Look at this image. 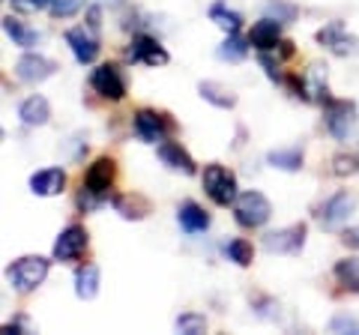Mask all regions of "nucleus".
<instances>
[{
	"label": "nucleus",
	"mask_w": 359,
	"mask_h": 335,
	"mask_svg": "<svg viewBox=\"0 0 359 335\" xmlns=\"http://www.w3.org/2000/svg\"><path fill=\"white\" fill-rule=\"evenodd\" d=\"M335 278H339V285L347 287L351 294H359V258H344L335 264Z\"/></svg>",
	"instance_id": "obj_27"
},
{
	"label": "nucleus",
	"mask_w": 359,
	"mask_h": 335,
	"mask_svg": "<svg viewBox=\"0 0 359 335\" xmlns=\"http://www.w3.org/2000/svg\"><path fill=\"white\" fill-rule=\"evenodd\" d=\"M177 221L186 233H204L210 228V216L204 213V207L195 204V200H183V204H180Z\"/></svg>",
	"instance_id": "obj_19"
},
{
	"label": "nucleus",
	"mask_w": 359,
	"mask_h": 335,
	"mask_svg": "<svg viewBox=\"0 0 359 335\" xmlns=\"http://www.w3.org/2000/svg\"><path fill=\"white\" fill-rule=\"evenodd\" d=\"M126 60L141 63V66H165L168 60H171V54L165 51V46L159 39L147 36V33H138V36L132 39L129 51H126Z\"/></svg>",
	"instance_id": "obj_6"
},
{
	"label": "nucleus",
	"mask_w": 359,
	"mask_h": 335,
	"mask_svg": "<svg viewBox=\"0 0 359 335\" xmlns=\"http://www.w3.org/2000/svg\"><path fill=\"white\" fill-rule=\"evenodd\" d=\"M66 189V171L63 168H42L30 177V192L39 198H54Z\"/></svg>",
	"instance_id": "obj_13"
},
{
	"label": "nucleus",
	"mask_w": 359,
	"mask_h": 335,
	"mask_svg": "<svg viewBox=\"0 0 359 335\" xmlns=\"http://www.w3.org/2000/svg\"><path fill=\"white\" fill-rule=\"evenodd\" d=\"M90 87H93L102 99H111V102H120V99L126 96V78H123V72L111 63L96 66L93 75H90Z\"/></svg>",
	"instance_id": "obj_5"
},
{
	"label": "nucleus",
	"mask_w": 359,
	"mask_h": 335,
	"mask_svg": "<svg viewBox=\"0 0 359 335\" xmlns=\"http://www.w3.org/2000/svg\"><path fill=\"white\" fill-rule=\"evenodd\" d=\"M359 171V156L353 153H339L332 159V174L335 177H353Z\"/></svg>",
	"instance_id": "obj_31"
},
{
	"label": "nucleus",
	"mask_w": 359,
	"mask_h": 335,
	"mask_svg": "<svg viewBox=\"0 0 359 335\" xmlns=\"http://www.w3.org/2000/svg\"><path fill=\"white\" fill-rule=\"evenodd\" d=\"M81 9V0H51V15L54 18H69Z\"/></svg>",
	"instance_id": "obj_32"
},
{
	"label": "nucleus",
	"mask_w": 359,
	"mask_h": 335,
	"mask_svg": "<svg viewBox=\"0 0 359 335\" xmlns=\"http://www.w3.org/2000/svg\"><path fill=\"white\" fill-rule=\"evenodd\" d=\"M18 120L25 123V126H30V129L45 126V123L51 120V105H48V99L39 96V93L27 96L25 102L18 105Z\"/></svg>",
	"instance_id": "obj_16"
},
{
	"label": "nucleus",
	"mask_w": 359,
	"mask_h": 335,
	"mask_svg": "<svg viewBox=\"0 0 359 335\" xmlns=\"http://www.w3.org/2000/svg\"><path fill=\"white\" fill-rule=\"evenodd\" d=\"M114 210L123 219H144L150 213V204L141 195H120L114 198Z\"/></svg>",
	"instance_id": "obj_25"
},
{
	"label": "nucleus",
	"mask_w": 359,
	"mask_h": 335,
	"mask_svg": "<svg viewBox=\"0 0 359 335\" xmlns=\"http://www.w3.org/2000/svg\"><path fill=\"white\" fill-rule=\"evenodd\" d=\"M201 183H204V192L216 207H233V200H237V177H233V171H228L224 165H207Z\"/></svg>",
	"instance_id": "obj_2"
},
{
	"label": "nucleus",
	"mask_w": 359,
	"mask_h": 335,
	"mask_svg": "<svg viewBox=\"0 0 359 335\" xmlns=\"http://www.w3.org/2000/svg\"><path fill=\"white\" fill-rule=\"evenodd\" d=\"M4 30H6V36L13 39V46H18V48H30V46H36V39H39V33L33 27H27L25 21L15 18V15L4 18Z\"/></svg>",
	"instance_id": "obj_23"
},
{
	"label": "nucleus",
	"mask_w": 359,
	"mask_h": 335,
	"mask_svg": "<svg viewBox=\"0 0 359 335\" xmlns=\"http://www.w3.org/2000/svg\"><path fill=\"white\" fill-rule=\"evenodd\" d=\"M210 21L212 25H219L224 33H240V27H243V15L233 13V9H228L224 4H212L210 6Z\"/></svg>",
	"instance_id": "obj_26"
},
{
	"label": "nucleus",
	"mask_w": 359,
	"mask_h": 335,
	"mask_svg": "<svg viewBox=\"0 0 359 335\" xmlns=\"http://www.w3.org/2000/svg\"><path fill=\"white\" fill-rule=\"evenodd\" d=\"M356 123V108L353 102H344V99H330L327 102V129L335 141H347V135L353 132Z\"/></svg>",
	"instance_id": "obj_7"
},
{
	"label": "nucleus",
	"mask_w": 359,
	"mask_h": 335,
	"mask_svg": "<svg viewBox=\"0 0 359 335\" xmlns=\"http://www.w3.org/2000/svg\"><path fill=\"white\" fill-rule=\"evenodd\" d=\"M318 42L320 46H327L330 51H335L339 57H347V54H356L359 46L353 36H344V27L339 25V21H332V25H327L320 33H318Z\"/></svg>",
	"instance_id": "obj_17"
},
{
	"label": "nucleus",
	"mask_w": 359,
	"mask_h": 335,
	"mask_svg": "<svg viewBox=\"0 0 359 335\" xmlns=\"http://www.w3.org/2000/svg\"><path fill=\"white\" fill-rule=\"evenodd\" d=\"M54 72H57V63L42 57V54H25V57H18V63H15V75L27 84H39L45 78H51Z\"/></svg>",
	"instance_id": "obj_12"
},
{
	"label": "nucleus",
	"mask_w": 359,
	"mask_h": 335,
	"mask_svg": "<svg viewBox=\"0 0 359 335\" xmlns=\"http://www.w3.org/2000/svg\"><path fill=\"white\" fill-rule=\"evenodd\" d=\"M87 249V231L81 225H69L60 231L54 242V261H78Z\"/></svg>",
	"instance_id": "obj_11"
},
{
	"label": "nucleus",
	"mask_w": 359,
	"mask_h": 335,
	"mask_svg": "<svg viewBox=\"0 0 359 335\" xmlns=\"http://www.w3.org/2000/svg\"><path fill=\"white\" fill-rule=\"evenodd\" d=\"M353 210H356V198L347 195V192H339L318 210V219L323 221V228H339V225H347V219L353 216Z\"/></svg>",
	"instance_id": "obj_10"
},
{
	"label": "nucleus",
	"mask_w": 359,
	"mask_h": 335,
	"mask_svg": "<svg viewBox=\"0 0 359 335\" xmlns=\"http://www.w3.org/2000/svg\"><path fill=\"white\" fill-rule=\"evenodd\" d=\"M66 46L72 48V54H75L78 63H93V60L99 57V39L90 36L84 27L66 30Z\"/></svg>",
	"instance_id": "obj_15"
},
{
	"label": "nucleus",
	"mask_w": 359,
	"mask_h": 335,
	"mask_svg": "<svg viewBox=\"0 0 359 335\" xmlns=\"http://www.w3.org/2000/svg\"><path fill=\"white\" fill-rule=\"evenodd\" d=\"M302 87H306V99L314 102H330V87H327V66L311 63L306 75H302Z\"/></svg>",
	"instance_id": "obj_18"
},
{
	"label": "nucleus",
	"mask_w": 359,
	"mask_h": 335,
	"mask_svg": "<svg viewBox=\"0 0 359 335\" xmlns=\"http://www.w3.org/2000/svg\"><path fill=\"white\" fill-rule=\"evenodd\" d=\"M114 171H117V168H114V159H108V156L96 159L93 165L87 168V174H84V192L105 200L111 183H114Z\"/></svg>",
	"instance_id": "obj_9"
},
{
	"label": "nucleus",
	"mask_w": 359,
	"mask_h": 335,
	"mask_svg": "<svg viewBox=\"0 0 359 335\" xmlns=\"http://www.w3.org/2000/svg\"><path fill=\"white\" fill-rule=\"evenodd\" d=\"M99 18H102V9L93 6V9L87 13V27H90V30H99Z\"/></svg>",
	"instance_id": "obj_36"
},
{
	"label": "nucleus",
	"mask_w": 359,
	"mask_h": 335,
	"mask_svg": "<svg viewBox=\"0 0 359 335\" xmlns=\"http://www.w3.org/2000/svg\"><path fill=\"white\" fill-rule=\"evenodd\" d=\"M282 21L278 18H261L252 25V33H249V42L257 48V51H269L276 46H282Z\"/></svg>",
	"instance_id": "obj_14"
},
{
	"label": "nucleus",
	"mask_w": 359,
	"mask_h": 335,
	"mask_svg": "<svg viewBox=\"0 0 359 335\" xmlns=\"http://www.w3.org/2000/svg\"><path fill=\"white\" fill-rule=\"evenodd\" d=\"M306 233L309 228L302 225H290V228H278V231H269L264 237V249L269 254H287V258H297L306 245Z\"/></svg>",
	"instance_id": "obj_4"
},
{
	"label": "nucleus",
	"mask_w": 359,
	"mask_h": 335,
	"mask_svg": "<svg viewBox=\"0 0 359 335\" xmlns=\"http://www.w3.org/2000/svg\"><path fill=\"white\" fill-rule=\"evenodd\" d=\"M269 216H273V204L266 200V195L255 192V189L237 195V200H233V219H237L240 228H261L269 221Z\"/></svg>",
	"instance_id": "obj_3"
},
{
	"label": "nucleus",
	"mask_w": 359,
	"mask_h": 335,
	"mask_svg": "<svg viewBox=\"0 0 359 335\" xmlns=\"http://www.w3.org/2000/svg\"><path fill=\"white\" fill-rule=\"evenodd\" d=\"M207 329V317L204 315H195V311H186V315L177 317V332H186V335H198Z\"/></svg>",
	"instance_id": "obj_30"
},
{
	"label": "nucleus",
	"mask_w": 359,
	"mask_h": 335,
	"mask_svg": "<svg viewBox=\"0 0 359 335\" xmlns=\"http://www.w3.org/2000/svg\"><path fill=\"white\" fill-rule=\"evenodd\" d=\"M168 132H171V120L159 114V111L141 108L138 114H135V135L144 144H159V141H165Z\"/></svg>",
	"instance_id": "obj_8"
},
{
	"label": "nucleus",
	"mask_w": 359,
	"mask_h": 335,
	"mask_svg": "<svg viewBox=\"0 0 359 335\" xmlns=\"http://www.w3.org/2000/svg\"><path fill=\"white\" fill-rule=\"evenodd\" d=\"M159 159H162V165L171 168V171H183V174H195V171H198L195 162H192V156H189L183 147H180L177 141L159 144Z\"/></svg>",
	"instance_id": "obj_20"
},
{
	"label": "nucleus",
	"mask_w": 359,
	"mask_h": 335,
	"mask_svg": "<svg viewBox=\"0 0 359 335\" xmlns=\"http://www.w3.org/2000/svg\"><path fill=\"white\" fill-rule=\"evenodd\" d=\"M48 270H51V261L39 258V254H27V258H18L13 266H9L6 278L18 294H33V290L48 278Z\"/></svg>",
	"instance_id": "obj_1"
},
{
	"label": "nucleus",
	"mask_w": 359,
	"mask_h": 335,
	"mask_svg": "<svg viewBox=\"0 0 359 335\" xmlns=\"http://www.w3.org/2000/svg\"><path fill=\"white\" fill-rule=\"evenodd\" d=\"M249 46L252 42L249 39H243V36H237V33H228V39L219 46V60H228V63H240V60H245V54H249Z\"/></svg>",
	"instance_id": "obj_24"
},
{
	"label": "nucleus",
	"mask_w": 359,
	"mask_h": 335,
	"mask_svg": "<svg viewBox=\"0 0 359 335\" xmlns=\"http://www.w3.org/2000/svg\"><path fill=\"white\" fill-rule=\"evenodd\" d=\"M266 162L278 168V171H299L302 168V150L297 147H290V150H273V153H266Z\"/></svg>",
	"instance_id": "obj_28"
},
{
	"label": "nucleus",
	"mask_w": 359,
	"mask_h": 335,
	"mask_svg": "<svg viewBox=\"0 0 359 335\" xmlns=\"http://www.w3.org/2000/svg\"><path fill=\"white\" fill-rule=\"evenodd\" d=\"M13 6L18 13H39V9L51 6V0H13Z\"/></svg>",
	"instance_id": "obj_33"
},
{
	"label": "nucleus",
	"mask_w": 359,
	"mask_h": 335,
	"mask_svg": "<svg viewBox=\"0 0 359 335\" xmlns=\"http://www.w3.org/2000/svg\"><path fill=\"white\" fill-rule=\"evenodd\" d=\"M344 242H347V245H359V228L344 231Z\"/></svg>",
	"instance_id": "obj_37"
},
{
	"label": "nucleus",
	"mask_w": 359,
	"mask_h": 335,
	"mask_svg": "<svg viewBox=\"0 0 359 335\" xmlns=\"http://www.w3.org/2000/svg\"><path fill=\"white\" fill-rule=\"evenodd\" d=\"M198 93H201V99H207V102L216 105V108H233V105H237V96H233V90H231V87H224V84H219V81H201Z\"/></svg>",
	"instance_id": "obj_22"
},
{
	"label": "nucleus",
	"mask_w": 359,
	"mask_h": 335,
	"mask_svg": "<svg viewBox=\"0 0 359 335\" xmlns=\"http://www.w3.org/2000/svg\"><path fill=\"white\" fill-rule=\"evenodd\" d=\"M224 254H228V261H233L237 266H249L255 261V249L249 240H231L228 245H224Z\"/></svg>",
	"instance_id": "obj_29"
},
{
	"label": "nucleus",
	"mask_w": 359,
	"mask_h": 335,
	"mask_svg": "<svg viewBox=\"0 0 359 335\" xmlns=\"http://www.w3.org/2000/svg\"><path fill=\"white\" fill-rule=\"evenodd\" d=\"M261 63H264V69H266V75L273 78V81H282V72H278V66L266 57V51H261Z\"/></svg>",
	"instance_id": "obj_35"
},
{
	"label": "nucleus",
	"mask_w": 359,
	"mask_h": 335,
	"mask_svg": "<svg viewBox=\"0 0 359 335\" xmlns=\"http://www.w3.org/2000/svg\"><path fill=\"white\" fill-rule=\"evenodd\" d=\"M99 282H102V275H99L96 264L78 266V273H75V296L78 299H93L99 294Z\"/></svg>",
	"instance_id": "obj_21"
},
{
	"label": "nucleus",
	"mask_w": 359,
	"mask_h": 335,
	"mask_svg": "<svg viewBox=\"0 0 359 335\" xmlns=\"http://www.w3.org/2000/svg\"><path fill=\"white\" fill-rule=\"evenodd\" d=\"M330 327H332L335 332H339V329H347V332H359V323H356L353 317H335V320L330 323Z\"/></svg>",
	"instance_id": "obj_34"
}]
</instances>
